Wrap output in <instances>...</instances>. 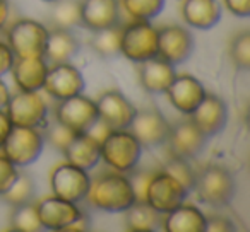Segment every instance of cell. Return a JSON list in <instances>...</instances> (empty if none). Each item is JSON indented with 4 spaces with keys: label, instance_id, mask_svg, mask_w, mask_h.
<instances>
[{
    "label": "cell",
    "instance_id": "obj_10",
    "mask_svg": "<svg viewBox=\"0 0 250 232\" xmlns=\"http://www.w3.org/2000/svg\"><path fill=\"white\" fill-rule=\"evenodd\" d=\"M170 123L165 118L158 107H146V109H137L132 123L127 130L134 133L141 142L143 149H154V147L165 145L170 133Z\"/></svg>",
    "mask_w": 250,
    "mask_h": 232
},
{
    "label": "cell",
    "instance_id": "obj_41",
    "mask_svg": "<svg viewBox=\"0 0 250 232\" xmlns=\"http://www.w3.org/2000/svg\"><path fill=\"white\" fill-rule=\"evenodd\" d=\"M11 126H12V123H11V120H9L5 109H0V147H2V143H4Z\"/></svg>",
    "mask_w": 250,
    "mask_h": 232
},
{
    "label": "cell",
    "instance_id": "obj_29",
    "mask_svg": "<svg viewBox=\"0 0 250 232\" xmlns=\"http://www.w3.org/2000/svg\"><path fill=\"white\" fill-rule=\"evenodd\" d=\"M118 5L130 21H153L165 9V0H118Z\"/></svg>",
    "mask_w": 250,
    "mask_h": 232
},
{
    "label": "cell",
    "instance_id": "obj_8",
    "mask_svg": "<svg viewBox=\"0 0 250 232\" xmlns=\"http://www.w3.org/2000/svg\"><path fill=\"white\" fill-rule=\"evenodd\" d=\"M9 120L16 126L40 128L48 122V106L38 90H19L5 106Z\"/></svg>",
    "mask_w": 250,
    "mask_h": 232
},
{
    "label": "cell",
    "instance_id": "obj_11",
    "mask_svg": "<svg viewBox=\"0 0 250 232\" xmlns=\"http://www.w3.org/2000/svg\"><path fill=\"white\" fill-rule=\"evenodd\" d=\"M84 87H86V80H84L83 73L70 62L48 65L43 89L55 101H62L67 97L83 94Z\"/></svg>",
    "mask_w": 250,
    "mask_h": 232
},
{
    "label": "cell",
    "instance_id": "obj_12",
    "mask_svg": "<svg viewBox=\"0 0 250 232\" xmlns=\"http://www.w3.org/2000/svg\"><path fill=\"white\" fill-rule=\"evenodd\" d=\"M188 191L173 176L165 171H156L147 186L146 203L160 214H167L178 205L185 203Z\"/></svg>",
    "mask_w": 250,
    "mask_h": 232
},
{
    "label": "cell",
    "instance_id": "obj_33",
    "mask_svg": "<svg viewBox=\"0 0 250 232\" xmlns=\"http://www.w3.org/2000/svg\"><path fill=\"white\" fill-rule=\"evenodd\" d=\"M163 171L170 174V176H173L175 179L188 191V193L194 190L195 171L192 169V166L188 164L187 159H182V157H177V156H170L167 159V162H165Z\"/></svg>",
    "mask_w": 250,
    "mask_h": 232
},
{
    "label": "cell",
    "instance_id": "obj_18",
    "mask_svg": "<svg viewBox=\"0 0 250 232\" xmlns=\"http://www.w3.org/2000/svg\"><path fill=\"white\" fill-rule=\"evenodd\" d=\"M165 94L178 113L188 116L204 99L206 89L201 80L195 79L190 73H177Z\"/></svg>",
    "mask_w": 250,
    "mask_h": 232
},
{
    "label": "cell",
    "instance_id": "obj_37",
    "mask_svg": "<svg viewBox=\"0 0 250 232\" xmlns=\"http://www.w3.org/2000/svg\"><path fill=\"white\" fill-rule=\"evenodd\" d=\"M235 224L225 215H211L206 217V231L204 232H233Z\"/></svg>",
    "mask_w": 250,
    "mask_h": 232
},
{
    "label": "cell",
    "instance_id": "obj_30",
    "mask_svg": "<svg viewBox=\"0 0 250 232\" xmlns=\"http://www.w3.org/2000/svg\"><path fill=\"white\" fill-rule=\"evenodd\" d=\"M36 195V184L35 179L29 173H24V171H19L16 181L11 184L5 193L0 195V198L5 201L11 207H18V205L28 203V201L35 200Z\"/></svg>",
    "mask_w": 250,
    "mask_h": 232
},
{
    "label": "cell",
    "instance_id": "obj_40",
    "mask_svg": "<svg viewBox=\"0 0 250 232\" xmlns=\"http://www.w3.org/2000/svg\"><path fill=\"white\" fill-rule=\"evenodd\" d=\"M225 7L236 18H249L250 16V0H225Z\"/></svg>",
    "mask_w": 250,
    "mask_h": 232
},
{
    "label": "cell",
    "instance_id": "obj_23",
    "mask_svg": "<svg viewBox=\"0 0 250 232\" xmlns=\"http://www.w3.org/2000/svg\"><path fill=\"white\" fill-rule=\"evenodd\" d=\"M161 227L167 232H204L206 215L194 205H178L163 214Z\"/></svg>",
    "mask_w": 250,
    "mask_h": 232
},
{
    "label": "cell",
    "instance_id": "obj_13",
    "mask_svg": "<svg viewBox=\"0 0 250 232\" xmlns=\"http://www.w3.org/2000/svg\"><path fill=\"white\" fill-rule=\"evenodd\" d=\"M208 143V137L194 125L190 118L177 122L175 125L170 126V133L165 142L168 147L170 156H177L182 159H195L199 154L204 150Z\"/></svg>",
    "mask_w": 250,
    "mask_h": 232
},
{
    "label": "cell",
    "instance_id": "obj_34",
    "mask_svg": "<svg viewBox=\"0 0 250 232\" xmlns=\"http://www.w3.org/2000/svg\"><path fill=\"white\" fill-rule=\"evenodd\" d=\"M77 133H74L72 130H69L65 125L59 123L57 120H53L52 123L46 122L45 128H43V139L48 145H52L55 150L59 152H63L67 145L72 142V139L76 137Z\"/></svg>",
    "mask_w": 250,
    "mask_h": 232
},
{
    "label": "cell",
    "instance_id": "obj_43",
    "mask_svg": "<svg viewBox=\"0 0 250 232\" xmlns=\"http://www.w3.org/2000/svg\"><path fill=\"white\" fill-rule=\"evenodd\" d=\"M9 2L7 0H0V29H4V26L7 24V19H9Z\"/></svg>",
    "mask_w": 250,
    "mask_h": 232
},
{
    "label": "cell",
    "instance_id": "obj_15",
    "mask_svg": "<svg viewBox=\"0 0 250 232\" xmlns=\"http://www.w3.org/2000/svg\"><path fill=\"white\" fill-rule=\"evenodd\" d=\"M96 107L100 120L111 130H127L137 113V107L117 89L101 92L96 99Z\"/></svg>",
    "mask_w": 250,
    "mask_h": 232
},
{
    "label": "cell",
    "instance_id": "obj_35",
    "mask_svg": "<svg viewBox=\"0 0 250 232\" xmlns=\"http://www.w3.org/2000/svg\"><path fill=\"white\" fill-rule=\"evenodd\" d=\"M154 173H156L154 169H137V166L130 169L129 173H125L129 178L130 186H132L136 201H146L147 186H149V181L154 176Z\"/></svg>",
    "mask_w": 250,
    "mask_h": 232
},
{
    "label": "cell",
    "instance_id": "obj_22",
    "mask_svg": "<svg viewBox=\"0 0 250 232\" xmlns=\"http://www.w3.org/2000/svg\"><path fill=\"white\" fill-rule=\"evenodd\" d=\"M180 12L190 28L211 29L221 21V4L218 0H182Z\"/></svg>",
    "mask_w": 250,
    "mask_h": 232
},
{
    "label": "cell",
    "instance_id": "obj_28",
    "mask_svg": "<svg viewBox=\"0 0 250 232\" xmlns=\"http://www.w3.org/2000/svg\"><path fill=\"white\" fill-rule=\"evenodd\" d=\"M122 29H124V24L117 22L110 28L94 31L93 38H91V48L94 50V53L104 60L120 55Z\"/></svg>",
    "mask_w": 250,
    "mask_h": 232
},
{
    "label": "cell",
    "instance_id": "obj_26",
    "mask_svg": "<svg viewBox=\"0 0 250 232\" xmlns=\"http://www.w3.org/2000/svg\"><path fill=\"white\" fill-rule=\"evenodd\" d=\"M163 214L154 210L146 201H134L124 212V224L127 231L132 232H153L161 227Z\"/></svg>",
    "mask_w": 250,
    "mask_h": 232
},
{
    "label": "cell",
    "instance_id": "obj_5",
    "mask_svg": "<svg viewBox=\"0 0 250 232\" xmlns=\"http://www.w3.org/2000/svg\"><path fill=\"white\" fill-rule=\"evenodd\" d=\"M43 147H45V139L38 128L12 125L0 150L11 162H14L21 169L38 161L43 152Z\"/></svg>",
    "mask_w": 250,
    "mask_h": 232
},
{
    "label": "cell",
    "instance_id": "obj_36",
    "mask_svg": "<svg viewBox=\"0 0 250 232\" xmlns=\"http://www.w3.org/2000/svg\"><path fill=\"white\" fill-rule=\"evenodd\" d=\"M18 174H19V167L14 162H11L4 156V152L0 150V195L5 193L11 188V184L16 181Z\"/></svg>",
    "mask_w": 250,
    "mask_h": 232
},
{
    "label": "cell",
    "instance_id": "obj_27",
    "mask_svg": "<svg viewBox=\"0 0 250 232\" xmlns=\"http://www.w3.org/2000/svg\"><path fill=\"white\" fill-rule=\"evenodd\" d=\"M48 12L52 28L69 29L81 26V0H53Z\"/></svg>",
    "mask_w": 250,
    "mask_h": 232
},
{
    "label": "cell",
    "instance_id": "obj_19",
    "mask_svg": "<svg viewBox=\"0 0 250 232\" xmlns=\"http://www.w3.org/2000/svg\"><path fill=\"white\" fill-rule=\"evenodd\" d=\"M137 65H139L137 69L139 84L149 94H165L177 75L175 65L160 58L158 55Z\"/></svg>",
    "mask_w": 250,
    "mask_h": 232
},
{
    "label": "cell",
    "instance_id": "obj_16",
    "mask_svg": "<svg viewBox=\"0 0 250 232\" xmlns=\"http://www.w3.org/2000/svg\"><path fill=\"white\" fill-rule=\"evenodd\" d=\"M190 120L208 139L221 133L228 123V106L221 97L206 92L204 99L192 111Z\"/></svg>",
    "mask_w": 250,
    "mask_h": 232
},
{
    "label": "cell",
    "instance_id": "obj_44",
    "mask_svg": "<svg viewBox=\"0 0 250 232\" xmlns=\"http://www.w3.org/2000/svg\"><path fill=\"white\" fill-rule=\"evenodd\" d=\"M43 2H53V0H43Z\"/></svg>",
    "mask_w": 250,
    "mask_h": 232
},
{
    "label": "cell",
    "instance_id": "obj_20",
    "mask_svg": "<svg viewBox=\"0 0 250 232\" xmlns=\"http://www.w3.org/2000/svg\"><path fill=\"white\" fill-rule=\"evenodd\" d=\"M120 22L118 0H81V26L89 31L110 28Z\"/></svg>",
    "mask_w": 250,
    "mask_h": 232
},
{
    "label": "cell",
    "instance_id": "obj_39",
    "mask_svg": "<svg viewBox=\"0 0 250 232\" xmlns=\"http://www.w3.org/2000/svg\"><path fill=\"white\" fill-rule=\"evenodd\" d=\"M91 229H93V218L86 210L81 208V214L77 215V218L70 225H67L63 232H87Z\"/></svg>",
    "mask_w": 250,
    "mask_h": 232
},
{
    "label": "cell",
    "instance_id": "obj_3",
    "mask_svg": "<svg viewBox=\"0 0 250 232\" xmlns=\"http://www.w3.org/2000/svg\"><path fill=\"white\" fill-rule=\"evenodd\" d=\"M101 161L118 173H129L139 164L143 145L130 130H111L100 143Z\"/></svg>",
    "mask_w": 250,
    "mask_h": 232
},
{
    "label": "cell",
    "instance_id": "obj_17",
    "mask_svg": "<svg viewBox=\"0 0 250 232\" xmlns=\"http://www.w3.org/2000/svg\"><path fill=\"white\" fill-rule=\"evenodd\" d=\"M36 203V212H38L40 222L43 229L48 231L63 232L67 225H70L81 214V207L74 201L63 200L60 196H45Z\"/></svg>",
    "mask_w": 250,
    "mask_h": 232
},
{
    "label": "cell",
    "instance_id": "obj_1",
    "mask_svg": "<svg viewBox=\"0 0 250 232\" xmlns=\"http://www.w3.org/2000/svg\"><path fill=\"white\" fill-rule=\"evenodd\" d=\"M84 200L91 208L104 214H124L136 201L127 174L110 171L93 178Z\"/></svg>",
    "mask_w": 250,
    "mask_h": 232
},
{
    "label": "cell",
    "instance_id": "obj_31",
    "mask_svg": "<svg viewBox=\"0 0 250 232\" xmlns=\"http://www.w3.org/2000/svg\"><path fill=\"white\" fill-rule=\"evenodd\" d=\"M11 229L19 232H40L43 231V225L40 222L38 212H36L35 200L28 203L12 207L11 214Z\"/></svg>",
    "mask_w": 250,
    "mask_h": 232
},
{
    "label": "cell",
    "instance_id": "obj_38",
    "mask_svg": "<svg viewBox=\"0 0 250 232\" xmlns=\"http://www.w3.org/2000/svg\"><path fill=\"white\" fill-rule=\"evenodd\" d=\"M16 56L12 53L11 46L7 45V41L0 39V77H4L5 73L11 72V67L14 63Z\"/></svg>",
    "mask_w": 250,
    "mask_h": 232
},
{
    "label": "cell",
    "instance_id": "obj_4",
    "mask_svg": "<svg viewBox=\"0 0 250 232\" xmlns=\"http://www.w3.org/2000/svg\"><path fill=\"white\" fill-rule=\"evenodd\" d=\"M48 39V28L35 19L22 18L12 22L5 33V41L11 46L16 58L43 56Z\"/></svg>",
    "mask_w": 250,
    "mask_h": 232
},
{
    "label": "cell",
    "instance_id": "obj_9",
    "mask_svg": "<svg viewBox=\"0 0 250 232\" xmlns=\"http://www.w3.org/2000/svg\"><path fill=\"white\" fill-rule=\"evenodd\" d=\"M91 176L86 169L77 167L70 162H62L55 166L50 173V186L55 196H60L63 200L79 203L84 201L89 190Z\"/></svg>",
    "mask_w": 250,
    "mask_h": 232
},
{
    "label": "cell",
    "instance_id": "obj_32",
    "mask_svg": "<svg viewBox=\"0 0 250 232\" xmlns=\"http://www.w3.org/2000/svg\"><path fill=\"white\" fill-rule=\"evenodd\" d=\"M229 60L238 70H249L250 69V31L236 33L229 41Z\"/></svg>",
    "mask_w": 250,
    "mask_h": 232
},
{
    "label": "cell",
    "instance_id": "obj_6",
    "mask_svg": "<svg viewBox=\"0 0 250 232\" xmlns=\"http://www.w3.org/2000/svg\"><path fill=\"white\" fill-rule=\"evenodd\" d=\"M120 53L132 63H143L158 55V28L151 21H130L122 29Z\"/></svg>",
    "mask_w": 250,
    "mask_h": 232
},
{
    "label": "cell",
    "instance_id": "obj_14",
    "mask_svg": "<svg viewBox=\"0 0 250 232\" xmlns=\"http://www.w3.org/2000/svg\"><path fill=\"white\" fill-rule=\"evenodd\" d=\"M194 48V36L188 29L175 24L158 29V56L171 65L177 67L187 62Z\"/></svg>",
    "mask_w": 250,
    "mask_h": 232
},
{
    "label": "cell",
    "instance_id": "obj_42",
    "mask_svg": "<svg viewBox=\"0 0 250 232\" xmlns=\"http://www.w3.org/2000/svg\"><path fill=\"white\" fill-rule=\"evenodd\" d=\"M9 99H11V92H9V87L7 84L2 80V77H0V109H5V106H7Z\"/></svg>",
    "mask_w": 250,
    "mask_h": 232
},
{
    "label": "cell",
    "instance_id": "obj_24",
    "mask_svg": "<svg viewBox=\"0 0 250 232\" xmlns=\"http://www.w3.org/2000/svg\"><path fill=\"white\" fill-rule=\"evenodd\" d=\"M62 156L65 157L67 162L74 164L77 167H83L86 171H91L101 161L100 142H96L87 133H77L72 139V142L63 149Z\"/></svg>",
    "mask_w": 250,
    "mask_h": 232
},
{
    "label": "cell",
    "instance_id": "obj_7",
    "mask_svg": "<svg viewBox=\"0 0 250 232\" xmlns=\"http://www.w3.org/2000/svg\"><path fill=\"white\" fill-rule=\"evenodd\" d=\"M53 120L65 125L74 133H86L100 120L96 101L83 94L57 101Z\"/></svg>",
    "mask_w": 250,
    "mask_h": 232
},
{
    "label": "cell",
    "instance_id": "obj_2",
    "mask_svg": "<svg viewBox=\"0 0 250 232\" xmlns=\"http://www.w3.org/2000/svg\"><path fill=\"white\" fill-rule=\"evenodd\" d=\"M194 191L202 203L214 208L229 205L236 193V181L226 167L219 164H209L195 173Z\"/></svg>",
    "mask_w": 250,
    "mask_h": 232
},
{
    "label": "cell",
    "instance_id": "obj_25",
    "mask_svg": "<svg viewBox=\"0 0 250 232\" xmlns=\"http://www.w3.org/2000/svg\"><path fill=\"white\" fill-rule=\"evenodd\" d=\"M79 41L69 29L52 28L48 29V39H46V48L43 58L52 63H63L70 62L79 52Z\"/></svg>",
    "mask_w": 250,
    "mask_h": 232
},
{
    "label": "cell",
    "instance_id": "obj_21",
    "mask_svg": "<svg viewBox=\"0 0 250 232\" xmlns=\"http://www.w3.org/2000/svg\"><path fill=\"white\" fill-rule=\"evenodd\" d=\"M48 72V62L43 56L16 58L11 67V73L19 90H40Z\"/></svg>",
    "mask_w": 250,
    "mask_h": 232
}]
</instances>
